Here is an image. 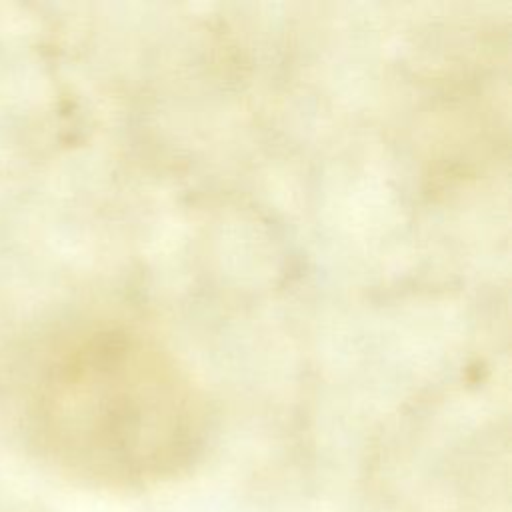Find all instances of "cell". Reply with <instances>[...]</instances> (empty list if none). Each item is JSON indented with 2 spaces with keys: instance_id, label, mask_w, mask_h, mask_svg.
<instances>
[{
  "instance_id": "1",
  "label": "cell",
  "mask_w": 512,
  "mask_h": 512,
  "mask_svg": "<svg viewBox=\"0 0 512 512\" xmlns=\"http://www.w3.org/2000/svg\"><path fill=\"white\" fill-rule=\"evenodd\" d=\"M42 384L56 446L106 484L164 482L204 446L202 390L178 356L136 324L104 320L74 332L50 358Z\"/></svg>"
}]
</instances>
